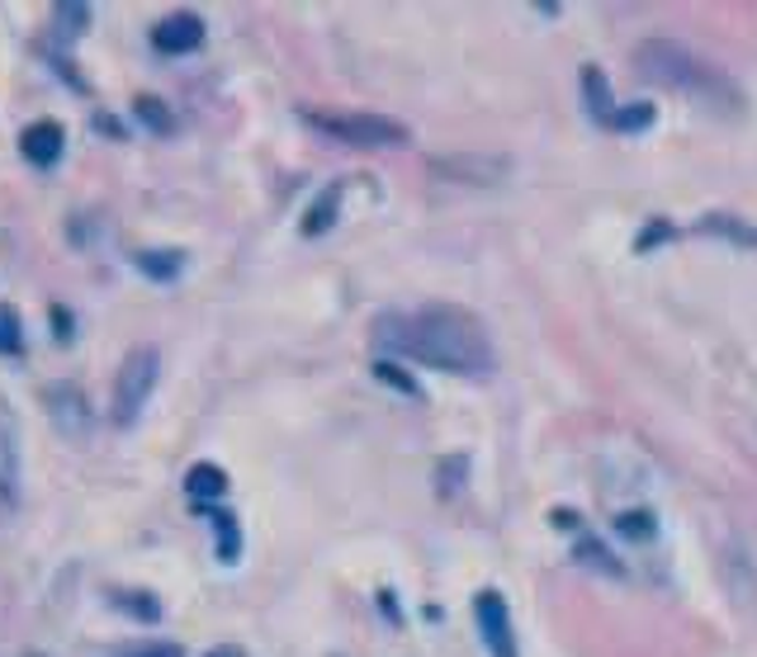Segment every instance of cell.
<instances>
[{
	"label": "cell",
	"instance_id": "obj_1",
	"mask_svg": "<svg viewBox=\"0 0 757 657\" xmlns=\"http://www.w3.org/2000/svg\"><path fill=\"white\" fill-rule=\"evenodd\" d=\"M375 346L446 369V374H488L493 369V341L483 322L454 303H426L417 312H403V318L389 312L375 326Z\"/></svg>",
	"mask_w": 757,
	"mask_h": 657
},
{
	"label": "cell",
	"instance_id": "obj_2",
	"mask_svg": "<svg viewBox=\"0 0 757 657\" xmlns=\"http://www.w3.org/2000/svg\"><path fill=\"white\" fill-rule=\"evenodd\" d=\"M635 67H639V76L644 81L667 85V91H687V95L710 99V105H720V109L744 105V95L734 91V81L724 76L715 62L696 57L691 48H682V43H673V38H644L635 48Z\"/></svg>",
	"mask_w": 757,
	"mask_h": 657
},
{
	"label": "cell",
	"instance_id": "obj_3",
	"mask_svg": "<svg viewBox=\"0 0 757 657\" xmlns=\"http://www.w3.org/2000/svg\"><path fill=\"white\" fill-rule=\"evenodd\" d=\"M156 379H162V355L156 346H133L123 355L119 374H114V421L133 426L147 407V397L156 393Z\"/></svg>",
	"mask_w": 757,
	"mask_h": 657
},
{
	"label": "cell",
	"instance_id": "obj_4",
	"mask_svg": "<svg viewBox=\"0 0 757 657\" xmlns=\"http://www.w3.org/2000/svg\"><path fill=\"white\" fill-rule=\"evenodd\" d=\"M304 123H312L327 138L360 142V147H398L407 142V128L383 114H327V109H304Z\"/></svg>",
	"mask_w": 757,
	"mask_h": 657
},
{
	"label": "cell",
	"instance_id": "obj_5",
	"mask_svg": "<svg viewBox=\"0 0 757 657\" xmlns=\"http://www.w3.org/2000/svg\"><path fill=\"white\" fill-rule=\"evenodd\" d=\"M474 620H478V634L488 644L493 657H521L517 653V630H511V616H507V601L497 592H478L474 596Z\"/></svg>",
	"mask_w": 757,
	"mask_h": 657
},
{
	"label": "cell",
	"instance_id": "obj_6",
	"mask_svg": "<svg viewBox=\"0 0 757 657\" xmlns=\"http://www.w3.org/2000/svg\"><path fill=\"white\" fill-rule=\"evenodd\" d=\"M152 43H156V52H166V57L194 52L199 43H204V20H199V14H170V20H162L152 28Z\"/></svg>",
	"mask_w": 757,
	"mask_h": 657
},
{
	"label": "cell",
	"instance_id": "obj_7",
	"mask_svg": "<svg viewBox=\"0 0 757 657\" xmlns=\"http://www.w3.org/2000/svg\"><path fill=\"white\" fill-rule=\"evenodd\" d=\"M14 511H20V445L0 426V525H10Z\"/></svg>",
	"mask_w": 757,
	"mask_h": 657
},
{
	"label": "cell",
	"instance_id": "obj_8",
	"mask_svg": "<svg viewBox=\"0 0 757 657\" xmlns=\"http://www.w3.org/2000/svg\"><path fill=\"white\" fill-rule=\"evenodd\" d=\"M20 152H24L34 166H52L57 156H62V123H52V119L28 123L24 138H20Z\"/></svg>",
	"mask_w": 757,
	"mask_h": 657
},
{
	"label": "cell",
	"instance_id": "obj_9",
	"mask_svg": "<svg viewBox=\"0 0 757 657\" xmlns=\"http://www.w3.org/2000/svg\"><path fill=\"white\" fill-rule=\"evenodd\" d=\"M431 166L450 180H502L507 170L502 156H436Z\"/></svg>",
	"mask_w": 757,
	"mask_h": 657
},
{
	"label": "cell",
	"instance_id": "obj_10",
	"mask_svg": "<svg viewBox=\"0 0 757 657\" xmlns=\"http://www.w3.org/2000/svg\"><path fill=\"white\" fill-rule=\"evenodd\" d=\"M582 91H588V114L596 123H611V114H616V99L606 91V71L602 67H582Z\"/></svg>",
	"mask_w": 757,
	"mask_h": 657
},
{
	"label": "cell",
	"instance_id": "obj_11",
	"mask_svg": "<svg viewBox=\"0 0 757 657\" xmlns=\"http://www.w3.org/2000/svg\"><path fill=\"white\" fill-rule=\"evenodd\" d=\"M185 488H190L194 502H218V497L227 492V474L218 464H194L190 474H185Z\"/></svg>",
	"mask_w": 757,
	"mask_h": 657
},
{
	"label": "cell",
	"instance_id": "obj_12",
	"mask_svg": "<svg viewBox=\"0 0 757 657\" xmlns=\"http://www.w3.org/2000/svg\"><path fill=\"white\" fill-rule=\"evenodd\" d=\"M336 204H341V184H327V190L318 194V204H312L308 218H304V237H322L327 227L336 223Z\"/></svg>",
	"mask_w": 757,
	"mask_h": 657
},
{
	"label": "cell",
	"instance_id": "obj_13",
	"mask_svg": "<svg viewBox=\"0 0 757 657\" xmlns=\"http://www.w3.org/2000/svg\"><path fill=\"white\" fill-rule=\"evenodd\" d=\"M138 265H142V275H152V279H176L185 255L180 251H138Z\"/></svg>",
	"mask_w": 757,
	"mask_h": 657
},
{
	"label": "cell",
	"instance_id": "obj_14",
	"mask_svg": "<svg viewBox=\"0 0 757 657\" xmlns=\"http://www.w3.org/2000/svg\"><path fill=\"white\" fill-rule=\"evenodd\" d=\"M209 521L218 525V559H223V563H233V559H237V549H241V535H237L233 511H218V506H213V511H209Z\"/></svg>",
	"mask_w": 757,
	"mask_h": 657
},
{
	"label": "cell",
	"instance_id": "obj_15",
	"mask_svg": "<svg viewBox=\"0 0 757 657\" xmlns=\"http://www.w3.org/2000/svg\"><path fill=\"white\" fill-rule=\"evenodd\" d=\"M701 232H724V237H734L738 247H757V232H753V227L724 218V213H710V218H701Z\"/></svg>",
	"mask_w": 757,
	"mask_h": 657
},
{
	"label": "cell",
	"instance_id": "obj_16",
	"mask_svg": "<svg viewBox=\"0 0 757 657\" xmlns=\"http://www.w3.org/2000/svg\"><path fill=\"white\" fill-rule=\"evenodd\" d=\"M24 350V326H20V312L10 303H0V355H20Z\"/></svg>",
	"mask_w": 757,
	"mask_h": 657
},
{
	"label": "cell",
	"instance_id": "obj_17",
	"mask_svg": "<svg viewBox=\"0 0 757 657\" xmlns=\"http://www.w3.org/2000/svg\"><path fill=\"white\" fill-rule=\"evenodd\" d=\"M375 379H379V383H389V389H398V393H407V397H422L417 379H412L407 369H398L393 360H379V365H375Z\"/></svg>",
	"mask_w": 757,
	"mask_h": 657
},
{
	"label": "cell",
	"instance_id": "obj_18",
	"mask_svg": "<svg viewBox=\"0 0 757 657\" xmlns=\"http://www.w3.org/2000/svg\"><path fill=\"white\" fill-rule=\"evenodd\" d=\"M138 119L147 128H156V133H170V128H176V119L166 114V105H162V99H152V95H138Z\"/></svg>",
	"mask_w": 757,
	"mask_h": 657
},
{
	"label": "cell",
	"instance_id": "obj_19",
	"mask_svg": "<svg viewBox=\"0 0 757 657\" xmlns=\"http://www.w3.org/2000/svg\"><path fill=\"white\" fill-rule=\"evenodd\" d=\"M649 123H653V109L649 105H635V109H616V114H611L606 128H616V133H639V128H649Z\"/></svg>",
	"mask_w": 757,
	"mask_h": 657
},
{
	"label": "cell",
	"instance_id": "obj_20",
	"mask_svg": "<svg viewBox=\"0 0 757 657\" xmlns=\"http://www.w3.org/2000/svg\"><path fill=\"white\" fill-rule=\"evenodd\" d=\"M578 559H582V563H588V568L596 563V568H602V573H611V577H616V573H620V563H616V559H606V549H602V545H596V539H582V545H578Z\"/></svg>",
	"mask_w": 757,
	"mask_h": 657
},
{
	"label": "cell",
	"instance_id": "obj_21",
	"mask_svg": "<svg viewBox=\"0 0 757 657\" xmlns=\"http://www.w3.org/2000/svg\"><path fill=\"white\" fill-rule=\"evenodd\" d=\"M616 525H620V535H630V539H649L653 535V516H649V511H625Z\"/></svg>",
	"mask_w": 757,
	"mask_h": 657
},
{
	"label": "cell",
	"instance_id": "obj_22",
	"mask_svg": "<svg viewBox=\"0 0 757 657\" xmlns=\"http://www.w3.org/2000/svg\"><path fill=\"white\" fill-rule=\"evenodd\" d=\"M119 606H128V610H138L142 620H156V601H138V596H128V592H119Z\"/></svg>",
	"mask_w": 757,
	"mask_h": 657
},
{
	"label": "cell",
	"instance_id": "obj_23",
	"mask_svg": "<svg viewBox=\"0 0 757 657\" xmlns=\"http://www.w3.org/2000/svg\"><path fill=\"white\" fill-rule=\"evenodd\" d=\"M128 657H185L180 648H170V644H147V648H133Z\"/></svg>",
	"mask_w": 757,
	"mask_h": 657
},
{
	"label": "cell",
	"instance_id": "obj_24",
	"mask_svg": "<svg viewBox=\"0 0 757 657\" xmlns=\"http://www.w3.org/2000/svg\"><path fill=\"white\" fill-rule=\"evenodd\" d=\"M209 657H241V653H237V648H213Z\"/></svg>",
	"mask_w": 757,
	"mask_h": 657
}]
</instances>
